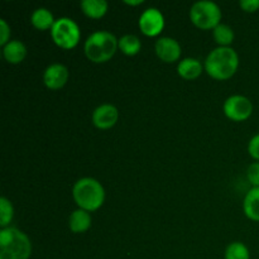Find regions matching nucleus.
<instances>
[{"instance_id": "f257e3e1", "label": "nucleus", "mask_w": 259, "mask_h": 259, "mask_svg": "<svg viewBox=\"0 0 259 259\" xmlns=\"http://www.w3.org/2000/svg\"><path fill=\"white\" fill-rule=\"evenodd\" d=\"M239 57L232 47H218L207 55L204 68L210 77L224 81L232 77L238 70Z\"/></svg>"}, {"instance_id": "f03ea898", "label": "nucleus", "mask_w": 259, "mask_h": 259, "mask_svg": "<svg viewBox=\"0 0 259 259\" xmlns=\"http://www.w3.org/2000/svg\"><path fill=\"white\" fill-rule=\"evenodd\" d=\"M72 196L78 209L93 212L103 206L105 201V190L98 180L83 177L73 185Z\"/></svg>"}, {"instance_id": "7ed1b4c3", "label": "nucleus", "mask_w": 259, "mask_h": 259, "mask_svg": "<svg viewBox=\"0 0 259 259\" xmlns=\"http://www.w3.org/2000/svg\"><path fill=\"white\" fill-rule=\"evenodd\" d=\"M32 243L27 234L14 227L0 232V259H29Z\"/></svg>"}, {"instance_id": "20e7f679", "label": "nucleus", "mask_w": 259, "mask_h": 259, "mask_svg": "<svg viewBox=\"0 0 259 259\" xmlns=\"http://www.w3.org/2000/svg\"><path fill=\"white\" fill-rule=\"evenodd\" d=\"M118 42L119 39L108 30H96L85 40L83 50L86 57L94 63L108 62L119 50Z\"/></svg>"}, {"instance_id": "39448f33", "label": "nucleus", "mask_w": 259, "mask_h": 259, "mask_svg": "<svg viewBox=\"0 0 259 259\" xmlns=\"http://www.w3.org/2000/svg\"><path fill=\"white\" fill-rule=\"evenodd\" d=\"M223 13L219 5L210 0L196 2L190 9V19L192 24L204 30L214 29L220 24Z\"/></svg>"}, {"instance_id": "423d86ee", "label": "nucleus", "mask_w": 259, "mask_h": 259, "mask_svg": "<svg viewBox=\"0 0 259 259\" xmlns=\"http://www.w3.org/2000/svg\"><path fill=\"white\" fill-rule=\"evenodd\" d=\"M51 37L58 47L72 50L80 42L81 30L77 23L71 18H58L51 28Z\"/></svg>"}, {"instance_id": "0eeeda50", "label": "nucleus", "mask_w": 259, "mask_h": 259, "mask_svg": "<svg viewBox=\"0 0 259 259\" xmlns=\"http://www.w3.org/2000/svg\"><path fill=\"white\" fill-rule=\"evenodd\" d=\"M225 116L233 121H244L253 113V104L243 95H233L225 100L223 105Z\"/></svg>"}, {"instance_id": "6e6552de", "label": "nucleus", "mask_w": 259, "mask_h": 259, "mask_svg": "<svg viewBox=\"0 0 259 259\" xmlns=\"http://www.w3.org/2000/svg\"><path fill=\"white\" fill-rule=\"evenodd\" d=\"M139 29L147 37H157L164 28V17L157 8H148L139 17Z\"/></svg>"}, {"instance_id": "1a4fd4ad", "label": "nucleus", "mask_w": 259, "mask_h": 259, "mask_svg": "<svg viewBox=\"0 0 259 259\" xmlns=\"http://www.w3.org/2000/svg\"><path fill=\"white\" fill-rule=\"evenodd\" d=\"M154 50L159 60L166 63H174L181 57V46L175 38L171 37L158 38Z\"/></svg>"}, {"instance_id": "9d476101", "label": "nucleus", "mask_w": 259, "mask_h": 259, "mask_svg": "<svg viewBox=\"0 0 259 259\" xmlns=\"http://www.w3.org/2000/svg\"><path fill=\"white\" fill-rule=\"evenodd\" d=\"M91 119L96 128L105 131V129H110L111 126L115 125L119 119V111L111 104H103L93 111Z\"/></svg>"}, {"instance_id": "9b49d317", "label": "nucleus", "mask_w": 259, "mask_h": 259, "mask_svg": "<svg viewBox=\"0 0 259 259\" xmlns=\"http://www.w3.org/2000/svg\"><path fill=\"white\" fill-rule=\"evenodd\" d=\"M68 80V68L61 63H52L43 73V82L50 90H60Z\"/></svg>"}, {"instance_id": "f8f14e48", "label": "nucleus", "mask_w": 259, "mask_h": 259, "mask_svg": "<svg viewBox=\"0 0 259 259\" xmlns=\"http://www.w3.org/2000/svg\"><path fill=\"white\" fill-rule=\"evenodd\" d=\"M3 56L7 62L12 63V65H18L27 56V47L22 40H10L3 47Z\"/></svg>"}, {"instance_id": "ddd939ff", "label": "nucleus", "mask_w": 259, "mask_h": 259, "mask_svg": "<svg viewBox=\"0 0 259 259\" xmlns=\"http://www.w3.org/2000/svg\"><path fill=\"white\" fill-rule=\"evenodd\" d=\"M91 222H93V219H91L90 212L82 209H77L70 215L68 227L72 233L81 234V233H85L90 229Z\"/></svg>"}, {"instance_id": "4468645a", "label": "nucleus", "mask_w": 259, "mask_h": 259, "mask_svg": "<svg viewBox=\"0 0 259 259\" xmlns=\"http://www.w3.org/2000/svg\"><path fill=\"white\" fill-rule=\"evenodd\" d=\"M177 72L185 80H195L202 73V63L196 58H184L177 66Z\"/></svg>"}, {"instance_id": "2eb2a0df", "label": "nucleus", "mask_w": 259, "mask_h": 259, "mask_svg": "<svg viewBox=\"0 0 259 259\" xmlns=\"http://www.w3.org/2000/svg\"><path fill=\"white\" fill-rule=\"evenodd\" d=\"M243 210L248 219L259 222V187H252L243 201Z\"/></svg>"}, {"instance_id": "dca6fc26", "label": "nucleus", "mask_w": 259, "mask_h": 259, "mask_svg": "<svg viewBox=\"0 0 259 259\" xmlns=\"http://www.w3.org/2000/svg\"><path fill=\"white\" fill-rule=\"evenodd\" d=\"M81 9L86 17L91 19H100L108 12L109 4L105 0H82Z\"/></svg>"}, {"instance_id": "f3484780", "label": "nucleus", "mask_w": 259, "mask_h": 259, "mask_svg": "<svg viewBox=\"0 0 259 259\" xmlns=\"http://www.w3.org/2000/svg\"><path fill=\"white\" fill-rule=\"evenodd\" d=\"M55 22L56 19L53 18L51 10L46 9V8H38L30 15V23L38 30L51 29L53 24H55Z\"/></svg>"}, {"instance_id": "a211bd4d", "label": "nucleus", "mask_w": 259, "mask_h": 259, "mask_svg": "<svg viewBox=\"0 0 259 259\" xmlns=\"http://www.w3.org/2000/svg\"><path fill=\"white\" fill-rule=\"evenodd\" d=\"M118 47L124 55L126 56H136L141 52L142 42L137 35L125 34L119 39Z\"/></svg>"}, {"instance_id": "6ab92c4d", "label": "nucleus", "mask_w": 259, "mask_h": 259, "mask_svg": "<svg viewBox=\"0 0 259 259\" xmlns=\"http://www.w3.org/2000/svg\"><path fill=\"white\" fill-rule=\"evenodd\" d=\"M212 35L219 47H229L234 40V30L232 29V27L223 23L212 29Z\"/></svg>"}, {"instance_id": "aec40b11", "label": "nucleus", "mask_w": 259, "mask_h": 259, "mask_svg": "<svg viewBox=\"0 0 259 259\" xmlns=\"http://www.w3.org/2000/svg\"><path fill=\"white\" fill-rule=\"evenodd\" d=\"M225 259H250L249 249L242 242H233L225 249Z\"/></svg>"}, {"instance_id": "412c9836", "label": "nucleus", "mask_w": 259, "mask_h": 259, "mask_svg": "<svg viewBox=\"0 0 259 259\" xmlns=\"http://www.w3.org/2000/svg\"><path fill=\"white\" fill-rule=\"evenodd\" d=\"M14 217V207L7 197L0 199V227L2 229L9 227Z\"/></svg>"}, {"instance_id": "4be33fe9", "label": "nucleus", "mask_w": 259, "mask_h": 259, "mask_svg": "<svg viewBox=\"0 0 259 259\" xmlns=\"http://www.w3.org/2000/svg\"><path fill=\"white\" fill-rule=\"evenodd\" d=\"M247 177L253 187H259V162H254L248 167Z\"/></svg>"}, {"instance_id": "5701e85b", "label": "nucleus", "mask_w": 259, "mask_h": 259, "mask_svg": "<svg viewBox=\"0 0 259 259\" xmlns=\"http://www.w3.org/2000/svg\"><path fill=\"white\" fill-rule=\"evenodd\" d=\"M248 152H249L250 157L259 162V133L255 134L248 144Z\"/></svg>"}, {"instance_id": "b1692460", "label": "nucleus", "mask_w": 259, "mask_h": 259, "mask_svg": "<svg viewBox=\"0 0 259 259\" xmlns=\"http://www.w3.org/2000/svg\"><path fill=\"white\" fill-rule=\"evenodd\" d=\"M0 32H2V37H0V45L4 47L7 43H9L10 38V27L5 19H0Z\"/></svg>"}, {"instance_id": "393cba45", "label": "nucleus", "mask_w": 259, "mask_h": 259, "mask_svg": "<svg viewBox=\"0 0 259 259\" xmlns=\"http://www.w3.org/2000/svg\"><path fill=\"white\" fill-rule=\"evenodd\" d=\"M239 7L247 13H254L259 9V0H240Z\"/></svg>"}, {"instance_id": "a878e982", "label": "nucleus", "mask_w": 259, "mask_h": 259, "mask_svg": "<svg viewBox=\"0 0 259 259\" xmlns=\"http://www.w3.org/2000/svg\"><path fill=\"white\" fill-rule=\"evenodd\" d=\"M143 0H124V4L131 5V7H137V5L143 4Z\"/></svg>"}]
</instances>
